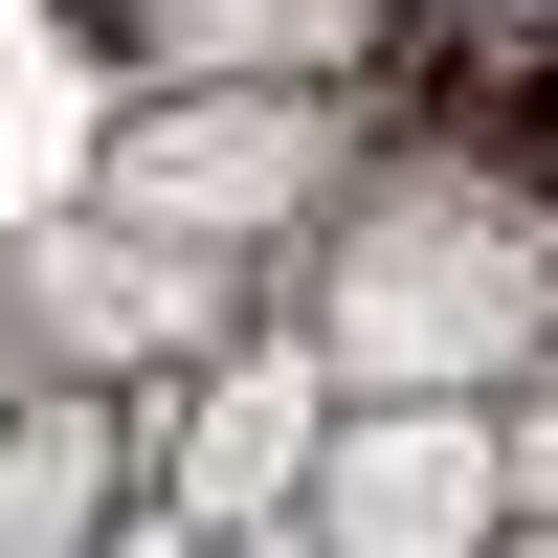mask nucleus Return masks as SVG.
<instances>
[{"label": "nucleus", "instance_id": "f257e3e1", "mask_svg": "<svg viewBox=\"0 0 558 558\" xmlns=\"http://www.w3.org/2000/svg\"><path fill=\"white\" fill-rule=\"evenodd\" d=\"M112 23H134V68H291V89H380V68H425V45H402V23H425V0H112Z\"/></svg>", "mask_w": 558, "mask_h": 558}]
</instances>
